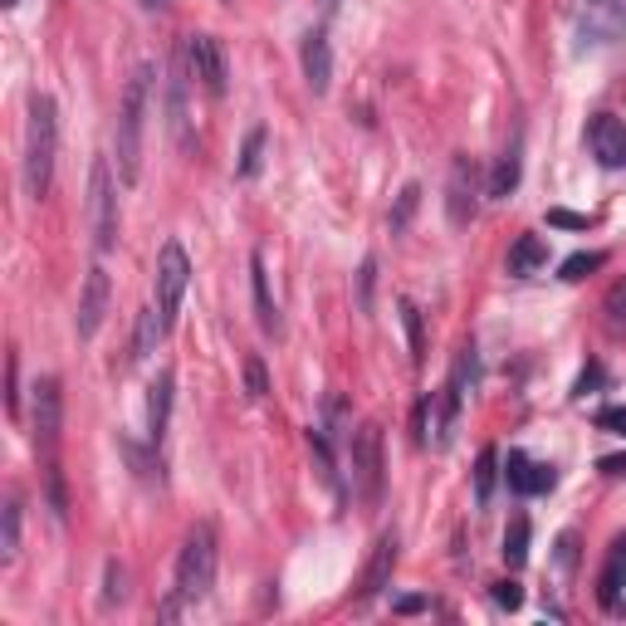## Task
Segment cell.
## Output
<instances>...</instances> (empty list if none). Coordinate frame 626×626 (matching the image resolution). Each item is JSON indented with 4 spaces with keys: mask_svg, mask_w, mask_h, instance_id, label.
<instances>
[{
    "mask_svg": "<svg viewBox=\"0 0 626 626\" xmlns=\"http://www.w3.org/2000/svg\"><path fill=\"white\" fill-rule=\"evenodd\" d=\"M147 103H152V64H137L123 103H118V128H113V147H118V177L133 186L142 177V128H147Z\"/></svg>",
    "mask_w": 626,
    "mask_h": 626,
    "instance_id": "1",
    "label": "cell"
},
{
    "mask_svg": "<svg viewBox=\"0 0 626 626\" xmlns=\"http://www.w3.org/2000/svg\"><path fill=\"white\" fill-rule=\"evenodd\" d=\"M54 152H59V108L49 93L30 98V128H25V191L40 201L54 181Z\"/></svg>",
    "mask_w": 626,
    "mask_h": 626,
    "instance_id": "2",
    "label": "cell"
},
{
    "mask_svg": "<svg viewBox=\"0 0 626 626\" xmlns=\"http://www.w3.org/2000/svg\"><path fill=\"white\" fill-rule=\"evenodd\" d=\"M216 558H221V548H216V529H211V524H196L191 534L181 538L177 592L186 602H201V597L211 592V582H216Z\"/></svg>",
    "mask_w": 626,
    "mask_h": 626,
    "instance_id": "3",
    "label": "cell"
},
{
    "mask_svg": "<svg viewBox=\"0 0 626 626\" xmlns=\"http://www.w3.org/2000/svg\"><path fill=\"white\" fill-rule=\"evenodd\" d=\"M89 216H93V250L108 255L118 245V186H113V167L98 157L89 172Z\"/></svg>",
    "mask_w": 626,
    "mask_h": 626,
    "instance_id": "4",
    "label": "cell"
},
{
    "mask_svg": "<svg viewBox=\"0 0 626 626\" xmlns=\"http://www.w3.org/2000/svg\"><path fill=\"white\" fill-rule=\"evenodd\" d=\"M348 455H353V490H358V499L377 504L382 499V426L377 421L358 426V436L348 441Z\"/></svg>",
    "mask_w": 626,
    "mask_h": 626,
    "instance_id": "5",
    "label": "cell"
},
{
    "mask_svg": "<svg viewBox=\"0 0 626 626\" xmlns=\"http://www.w3.org/2000/svg\"><path fill=\"white\" fill-rule=\"evenodd\" d=\"M152 284H157V309H162L167 328H172V323H177L181 299H186V284H191V260H186V250H181L177 240H167V245H162Z\"/></svg>",
    "mask_w": 626,
    "mask_h": 626,
    "instance_id": "6",
    "label": "cell"
},
{
    "mask_svg": "<svg viewBox=\"0 0 626 626\" xmlns=\"http://www.w3.org/2000/svg\"><path fill=\"white\" fill-rule=\"evenodd\" d=\"M186 69L211 98H225L230 89V69H225V49L216 35H186Z\"/></svg>",
    "mask_w": 626,
    "mask_h": 626,
    "instance_id": "7",
    "label": "cell"
},
{
    "mask_svg": "<svg viewBox=\"0 0 626 626\" xmlns=\"http://www.w3.org/2000/svg\"><path fill=\"white\" fill-rule=\"evenodd\" d=\"M475 211H480L475 162H470V157H455V162H450V181H446V216H450V225H470Z\"/></svg>",
    "mask_w": 626,
    "mask_h": 626,
    "instance_id": "8",
    "label": "cell"
},
{
    "mask_svg": "<svg viewBox=\"0 0 626 626\" xmlns=\"http://www.w3.org/2000/svg\"><path fill=\"white\" fill-rule=\"evenodd\" d=\"M108 299H113L108 269L93 265L89 274H84V289H79V313H74V328H79V338H93V333L103 328V318H108Z\"/></svg>",
    "mask_w": 626,
    "mask_h": 626,
    "instance_id": "9",
    "label": "cell"
},
{
    "mask_svg": "<svg viewBox=\"0 0 626 626\" xmlns=\"http://www.w3.org/2000/svg\"><path fill=\"white\" fill-rule=\"evenodd\" d=\"M59 426H64V397H59V382L54 377H40L35 382V446L54 455L59 446Z\"/></svg>",
    "mask_w": 626,
    "mask_h": 626,
    "instance_id": "10",
    "label": "cell"
},
{
    "mask_svg": "<svg viewBox=\"0 0 626 626\" xmlns=\"http://www.w3.org/2000/svg\"><path fill=\"white\" fill-rule=\"evenodd\" d=\"M582 40L587 45H612L626 35V0H587L582 10Z\"/></svg>",
    "mask_w": 626,
    "mask_h": 626,
    "instance_id": "11",
    "label": "cell"
},
{
    "mask_svg": "<svg viewBox=\"0 0 626 626\" xmlns=\"http://www.w3.org/2000/svg\"><path fill=\"white\" fill-rule=\"evenodd\" d=\"M587 147H592V157L602 162V167H626V123L622 118H612V113H597L592 123H587Z\"/></svg>",
    "mask_w": 626,
    "mask_h": 626,
    "instance_id": "12",
    "label": "cell"
},
{
    "mask_svg": "<svg viewBox=\"0 0 626 626\" xmlns=\"http://www.w3.org/2000/svg\"><path fill=\"white\" fill-rule=\"evenodd\" d=\"M392 573H397V534H382L372 543V558L362 568V582H358V602H372L392 587Z\"/></svg>",
    "mask_w": 626,
    "mask_h": 626,
    "instance_id": "13",
    "label": "cell"
},
{
    "mask_svg": "<svg viewBox=\"0 0 626 626\" xmlns=\"http://www.w3.org/2000/svg\"><path fill=\"white\" fill-rule=\"evenodd\" d=\"M504 480H509V490L514 494H548L553 485H558V470L529 460L524 450H509V460H504Z\"/></svg>",
    "mask_w": 626,
    "mask_h": 626,
    "instance_id": "14",
    "label": "cell"
},
{
    "mask_svg": "<svg viewBox=\"0 0 626 626\" xmlns=\"http://www.w3.org/2000/svg\"><path fill=\"white\" fill-rule=\"evenodd\" d=\"M172 387H177V377L162 367L157 377H152V387H147V441L152 446H162V436H167V421H172Z\"/></svg>",
    "mask_w": 626,
    "mask_h": 626,
    "instance_id": "15",
    "label": "cell"
},
{
    "mask_svg": "<svg viewBox=\"0 0 626 626\" xmlns=\"http://www.w3.org/2000/svg\"><path fill=\"white\" fill-rule=\"evenodd\" d=\"M299 59H304V79H309V89L328 93V84H333V49H328V35H323V30H309V35H304Z\"/></svg>",
    "mask_w": 626,
    "mask_h": 626,
    "instance_id": "16",
    "label": "cell"
},
{
    "mask_svg": "<svg viewBox=\"0 0 626 626\" xmlns=\"http://www.w3.org/2000/svg\"><path fill=\"white\" fill-rule=\"evenodd\" d=\"M622 592H626V538H617V543L607 548V568H602V578H597V597H602L607 612H617V607H622Z\"/></svg>",
    "mask_w": 626,
    "mask_h": 626,
    "instance_id": "17",
    "label": "cell"
},
{
    "mask_svg": "<svg viewBox=\"0 0 626 626\" xmlns=\"http://www.w3.org/2000/svg\"><path fill=\"white\" fill-rule=\"evenodd\" d=\"M519 172H524V133H514V137H509L504 157L494 162L490 196H499V201H509V196H514V186H519Z\"/></svg>",
    "mask_w": 626,
    "mask_h": 626,
    "instance_id": "18",
    "label": "cell"
},
{
    "mask_svg": "<svg viewBox=\"0 0 626 626\" xmlns=\"http://www.w3.org/2000/svg\"><path fill=\"white\" fill-rule=\"evenodd\" d=\"M162 333H167V318H162V309H142V313H137V328H133V353H128V358H133V362H147L152 353H157Z\"/></svg>",
    "mask_w": 626,
    "mask_h": 626,
    "instance_id": "19",
    "label": "cell"
},
{
    "mask_svg": "<svg viewBox=\"0 0 626 626\" xmlns=\"http://www.w3.org/2000/svg\"><path fill=\"white\" fill-rule=\"evenodd\" d=\"M543 265H548V240H538V235H519V240L509 245V274L529 279V274H538Z\"/></svg>",
    "mask_w": 626,
    "mask_h": 626,
    "instance_id": "20",
    "label": "cell"
},
{
    "mask_svg": "<svg viewBox=\"0 0 626 626\" xmlns=\"http://www.w3.org/2000/svg\"><path fill=\"white\" fill-rule=\"evenodd\" d=\"M250 289H255V318L265 333H279V309L269 299V274H265V255H250Z\"/></svg>",
    "mask_w": 626,
    "mask_h": 626,
    "instance_id": "21",
    "label": "cell"
},
{
    "mask_svg": "<svg viewBox=\"0 0 626 626\" xmlns=\"http://www.w3.org/2000/svg\"><path fill=\"white\" fill-rule=\"evenodd\" d=\"M15 553H20V499H5V509H0V558L15 563Z\"/></svg>",
    "mask_w": 626,
    "mask_h": 626,
    "instance_id": "22",
    "label": "cell"
},
{
    "mask_svg": "<svg viewBox=\"0 0 626 626\" xmlns=\"http://www.w3.org/2000/svg\"><path fill=\"white\" fill-rule=\"evenodd\" d=\"M504 563L509 568H524L529 563V519H509V529H504Z\"/></svg>",
    "mask_w": 626,
    "mask_h": 626,
    "instance_id": "23",
    "label": "cell"
},
{
    "mask_svg": "<svg viewBox=\"0 0 626 626\" xmlns=\"http://www.w3.org/2000/svg\"><path fill=\"white\" fill-rule=\"evenodd\" d=\"M494 475H499V450H480V460H475V504L485 509L494 499Z\"/></svg>",
    "mask_w": 626,
    "mask_h": 626,
    "instance_id": "24",
    "label": "cell"
},
{
    "mask_svg": "<svg viewBox=\"0 0 626 626\" xmlns=\"http://www.w3.org/2000/svg\"><path fill=\"white\" fill-rule=\"evenodd\" d=\"M450 387L460 392V402H465V397H475V387H480V358H475V348H460V358H455V377H450Z\"/></svg>",
    "mask_w": 626,
    "mask_h": 626,
    "instance_id": "25",
    "label": "cell"
},
{
    "mask_svg": "<svg viewBox=\"0 0 626 626\" xmlns=\"http://www.w3.org/2000/svg\"><path fill=\"white\" fill-rule=\"evenodd\" d=\"M128 602V568L118 558L103 563V607H123Z\"/></svg>",
    "mask_w": 626,
    "mask_h": 626,
    "instance_id": "26",
    "label": "cell"
},
{
    "mask_svg": "<svg viewBox=\"0 0 626 626\" xmlns=\"http://www.w3.org/2000/svg\"><path fill=\"white\" fill-rule=\"evenodd\" d=\"M402 323H406V338H411V362L421 367L426 362V323H421V309L402 299Z\"/></svg>",
    "mask_w": 626,
    "mask_h": 626,
    "instance_id": "27",
    "label": "cell"
},
{
    "mask_svg": "<svg viewBox=\"0 0 626 626\" xmlns=\"http://www.w3.org/2000/svg\"><path fill=\"white\" fill-rule=\"evenodd\" d=\"M416 206H421V186L416 181H406L402 196H397V211L387 216V225H392V235H402L406 225H411V216H416Z\"/></svg>",
    "mask_w": 626,
    "mask_h": 626,
    "instance_id": "28",
    "label": "cell"
},
{
    "mask_svg": "<svg viewBox=\"0 0 626 626\" xmlns=\"http://www.w3.org/2000/svg\"><path fill=\"white\" fill-rule=\"evenodd\" d=\"M167 113H172L167 123H172V133H177V142L186 147L191 137H186V84H181V74L172 79V89H167Z\"/></svg>",
    "mask_w": 626,
    "mask_h": 626,
    "instance_id": "29",
    "label": "cell"
},
{
    "mask_svg": "<svg viewBox=\"0 0 626 626\" xmlns=\"http://www.w3.org/2000/svg\"><path fill=\"white\" fill-rule=\"evenodd\" d=\"M260 157H265V128H250V137H245V147H240V177H255L260 172Z\"/></svg>",
    "mask_w": 626,
    "mask_h": 626,
    "instance_id": "30",
    "label": "cell"
},
{
    "mask_svg": "<svg viewBox=\"0 0 626 626\" xmlns=\"http://www.w3.org/2000/svg\"><path fill=\"white\" fill-rule=\"evenodd\" d=\"M245 397H250V402H265V397H269V377H265V362L255 358V353H250V358H245Z\"/></svg>",
    "mask_w": 626,
    "mask_h": 626,
    "instance_id": "31",
    "label": "cell"
},
{
    "mask_svg": "<svg viewBox=\"0 0 626 626\" xmlns=\"http://www.w3.org/2000/svg\"><path fill=\"white\" fill-rule=\"evenodd\" d=\"M602 260H607V255H597V250L568 255V260H563V274H558V279H587L592 269H602Z\"/></svg>",
    "mask_w": 626,
    "mask_h": 626,
    "instance_id": "32",
    "label": "cell"
},
{
    "mask_svg": "<svg viewBox=\"0 0 626 626\" xmlns=\"http://www.w3.org/2000/svg\"><path fill=\"white\" fill-rule=\"evenodd\" d=\"M49 509H54V519H64V514H69V499H64V480H59V465H54V460H49Z\"/></svg>",
    "mask_w": 626,
    "mask_h": 626,
    "instance_id": "33",
    "label": "cell"
},
{
    "mask_svg": "<svg viewBox=\"0 0 626 626\" xmlns=\"http://www.w3.org/2000/svg\"><path fill=\"white\" fill-rule=\"evenodd\" d=\"M372 284H377V260H362V274H358V309L372 313Z\"/></svg>",
    "mask_w": 626,
    "mask_h": 626,
    "instance_id": "34",
    "label": "cell"
},
{
    "mask_svg": "<svg viewBox=\"0 0 626 626\" xmlns=\"http://www.w3.org/2000/svg\"><path fill=\"white\" fill-rule=\"evenodd\" d=\"M490 597L499 602V607H509V612H519V607H524V592H519V582H494Z\"/></svg>",
    "mask_w": 626,
    "mask_h": 626,
    "instance_id": "35",
    "label": "cell"
},
{
    "mask_svg": "<svg viewBox=\"0 0 626 626\" xmlns=\"http://www.w3.org/2000/svg\"><path fill=\"white\" fill-rule=\"evenodd\" d=\"M597 426L626 441V406H602V411H597Z\"/></svg>",
    "mask_w": 626,
    "mask_h": 626,
    "instance_id": "36",
    "label": "cell"
},
{
    "mask_svg": "<svg viewBox=\"0 0 626 626\" xmlns=\"http://www.w3.org/2000/svg\"><path fill=\"white\" fill-rule=\"evenodd\" d=\"M548 225H558V230H587L592 216H578V211H548Z\"/></svg>",
    "mask_w": 626,
    "mask_h": 626,
    "instance_id": "37",
    "label": "cell"
},
{
    "mask_svg": "<svg viewBox=\"0 0 626 626\" xmlns=\"http://www.w3.org/2000/svg\"><path fill=\"white\" fill-rule=\"evenodd\" d=\"M573 563H578V534H563L558 538V568L573 573Z\"/></svg>",
    "mask_w": 626,
    "mask_h": 626,
    "instance_id": "38",
    "label": "cell"
},
{
    "mask_svg": "<svg viewBox=\"0 0 626 626\" xmlns=\"http://www.w3.org/2000/svg\"><path fill=\"white\" fill-rule=\"evenodd\" d=\"M5 406L20 411V358H15V353H10V392H5Z\"/></svg>",
    "mask_w": 626,
    "mask_h": 626,
    "instance_id": "39",
    "label": "cell"
},
{
    "mask_svg": "<svg viewBox=\"0 0 626 626\" xmlns=\"http://www.w3.org/2000/svg\"><path fill=\"white\" fill-rule=\"evenodd\" d=\"M592 387H602V367H597V362H592V367H587V372H582V377H578V387H573V397H587Z\"/></svg>",
    "mask_w": 626,
    "mask_h": 626,
    "instance_id": "40",
    "label": "cell"
},
{
    "mask_svg": "<svg viewBox=\"0 0 626 626\" xmlns=\"http://www.w3.org/2000/svg\"><path fill=\"white\" fill-rule=\"evenodd\" d=\"M392 607H397V617H416V612H426V597H416V592H411V597H397Z\"/></svg>",
    "mask_w": 626,
    "mask_h": 626,
    "instance_id": "41",
    "label": "cell"
},
{
    "mask_svg": "<svg viewBox=\"0 0 626 626\" xmlns=\"http://www.w3.org/2000/svg\"><path fill=\"white\" fill-rule=\"evenodd\" d=\"M607 313H612V318H626V279L607 294Z\"/></svg>",
    "mask_w": 626,
    "mask_h": 626,
    "instance_id": "42",
    "label": "cell"
},
{
    "mask_svg": "<svg viewBox=\"0 0 626 626\" xmlns=\"http://www.w3.org/2000/svg\"><path fill=\"white\" fill-rule=\"evenodd\" d=\"M597 470H602V475H626V455H607V460H597Z\"/></svg>",
    "mask_w": 626,
    "mask_h": 626,
    "instance_id": "43",
    "label": "cell"
},
{
    "mask_svg": "<svg viewBox=\"0 0 626 626\" xmlns=\"http://www.w3.org/2000/svg\"><path fill=\"white\" fill-rule=\"evenodd\" d=\"M137 5H142L147 15H157V10H172V0H137Z\"/></svg>",
    "mask_w": 626,
    "mask_h": 626,
    "instance_id": "44",
    "label": "cell"
},
{
    "mask_svg": "<svg viewBox=\"0 0 626 626\" xmlns=\"http://www.w3.org/2000/svg\"><path fill=\"white\" fill-rule=\"evenodd\" d=\"M0 5H5V10H15V5H20V0H0Z\"/></svg>",
    "mask_w": 626,
    "mask_h": 626,
    "instance_id": "45",
    "label": "cell"
},
{
    "mask_svg": "<svg viewBox=\"0 0 626 626\" xmlns=\"http://www.w3.org/2000/svg\"><path fill=\"white\" fill-rule=\"evenodd\" d=\"M318 5H323V10H333V5H338V0H318Z\"/></svg>",
    "mask_w": 626,
    "mask_h": 626,
    "instance_id": "46",
    "label": "cell"
}]
</instances>
